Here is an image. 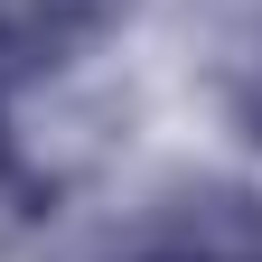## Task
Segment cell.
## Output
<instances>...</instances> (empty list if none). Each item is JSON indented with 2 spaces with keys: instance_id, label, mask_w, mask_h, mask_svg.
<instances>
[{
  "instance_id": "cell-2",
  "label": "cell",
  "mask_w": 262,
  "mask_h": 262,
  "mask_svg": "<svg viewBox=\"0 0 262 262\" xmlns=\"http://www.w3.org/2000/svg\"><path fill=\"white\" fill-rule=\"evenodd\" d=\"M0 159H10V122H0Z\"/></svg>"
},
{
  "instance_id": "cell-1",
  "label": "cell",
  "mask_w": 262,
  "mask_h": 262,
  "mask_svg": "<svg viewBox=\"0 0 262 262\" xmlns=\"http://www.w3.org/2000/svg\"><path fill=\"white\" fill-rule=\"evenodd\" d=\"M131 262H262V215H244V206H206V215L169 225V234H150Z\"/></svg>"
}]
</instances>
